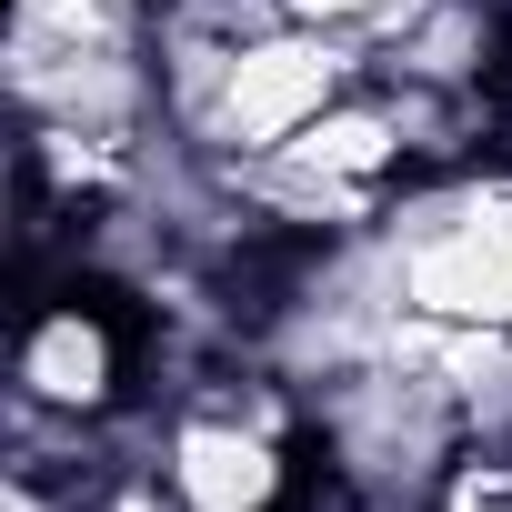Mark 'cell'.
Returning <instances> with one entry per match:
<instances>
[{"mask_svg":"<svg viewBox=\"0 0 512 512\" xmlns=\"http://www.w3.org/2000/svg\"><path fill=\"white\" fill-rule=\"evenodd\" d=\"M362 81H372V51L342 41V31H302V21L191 31V21H161V121L211 171L282 151L292 131H312Z\"/></svg>","mask_w":512,"mask_h":512,"instance_id":"1","label":"cell"},{"mask_svg":"<svg viewBox=\"0 0 512 512\" xmlns=\"http://www.w3.org/2000/svg\"><path fill=\"white\" fill-rule=\"evenodd\" d=\"M151 472L181 512H292L312 472V412L272 362L171 382L151 422Z\"/></svg>","mask_w":512,"mask_h":512,"instance_id":"2","label":"cell"},{"mask_svg":"<svg viewBox=\"0 0 512 512\" xmlns=\"http://www.w3.org/2000/svg\"><path fill=\"white\" fill-rule=\"evenodd\" d=\"M412 322L442 332H512V161H462L412 191H392L382 221H362Z\"/></svg>","mask_w":512,"mask_h":512,"instance_id":"3","label":"cell"},{"mask_svg":"<svg viewBox=\"0 0 512 512\" xmlns=\"http://www.w3.org/2000/svg\"><path fill=\"white\" fill-rule=\"evenodd\" d=\"M131 292L101 272H71V292L31 302L21 352H11V412L31 422H71V432H111L141 402V332L121 312Z\"/></svg>","mask_w":512,"mask_h":512,"instance_id":"4","label":"cell"}]
</instances>
